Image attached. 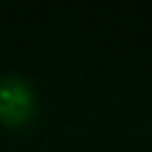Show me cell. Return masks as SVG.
<instances>
[{"label":"cell","mask_w":152,"mask_h":152,"mask_svg":"<svg viewBox=\"0 0 152 152\" xmlns=\"http://www.w3.org/2000/svg\"><path fill=\"white\" fill-rule=\"evenodd\" d=\"M33 90L19 76H5L0 81V121L19 126L33 114Z\"/></svg>","instance_id":"cell-1"}]
</instances>
